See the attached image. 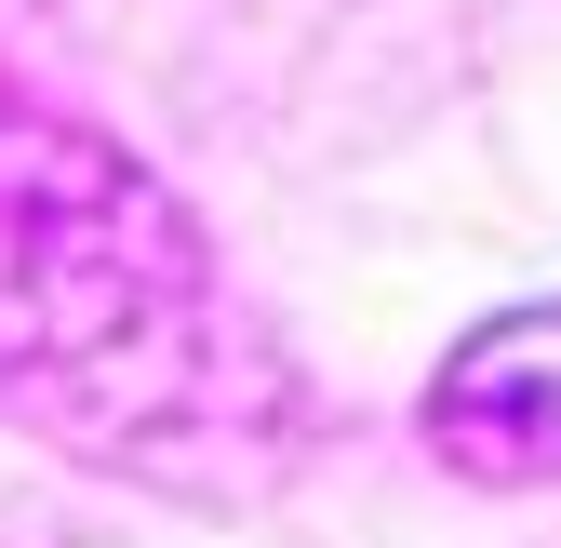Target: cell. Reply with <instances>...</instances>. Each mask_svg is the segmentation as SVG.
<instances>
[{
    "instance_id": "cell-1",
    "label": "cell",
    "mask_w": 561,
    "mask_h": 548,
    "mask_svg": "<svg viewBox=\"0 0 561 548\" xmlns=\"http://www.w3.org/2000/svg\"><path fill=\"white\" fill-rule=\"evenodd\" d=\"M215 282L107 134L0 81V401L54 442H134L201 401Z\"/></svg>"
},
{
    "instance_id": "cell-2",
    "label": "cell",
    "mask_w": 561,
    "mask_h": 548,
    "mask_svg": "<svg viewBox=\"0 0 561 548\" xmlns=\"http://www.w3.org/2000/svg\"><path fill=\"white\" fill-rule=\"evenodd\" d=\"M428 442L468 482H561V308H508L428 375Z\"/></svg>"
}]
</instances>
